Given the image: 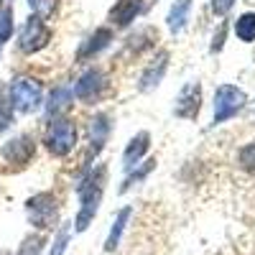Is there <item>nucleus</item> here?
<instances>
[{"label":"nucleus","mask_w":255,"mask_h":255,"mask_svg":"<svg viewBox=\"0 0 255 255\" xmlns=\"http://www.w3.org/2000/svg\"><path fill=\"white\" fill-rule=\"evenodd\" d=\"M102 184H105V168L102 166L90 168V171L82 176V181L77 184V194H79V202H82V209L74 220L77 232L87 230L92 217L97 215V207H100V199H102Z\"/></svg>","instance_id":"nucleus-1"},{"label":"nucleus","mask_w":255,"mask_h":255,"mask_svg":"<svg viewBox=\"0 0 255 255\" xmlns=\"http://www.w3.org/2000/svg\"><path fill=\"white\" fill-rule=\"evenodd\" d=\"M44 143L54 156H67L77 143V125L69 118H56L54 123H49Z\"/></svg>","instance_id":"nucleus-2"},{"label":"nucleus","mask_w":255,"mask_h":255,"mask_svg":"<svg viewBox=\"0 0 255 255\" xmlns=\"http://www.w3.org/2000/svg\"><path fill=\"white\" fill-rule=\"evenodd\" d=\"M26 212H28V220L33 227L38 230H49L54 227L56 222V215H59V204H56V197L44 191V194H36L26 202Z\"/></svg>","instance_id":"nucleus-3"},{"label":"nucleus","mask_w":255,"mask_h":255,"mask_svg":"<svg viewBox=\"0 0 255 255\" xmlns=\"http://www.w3.org/2000/svg\"><path fill=\"white\" fill-rule=\"evenodd\" d=\"M41 95H44V90H41V82H36V79H31V77H18V79L13 82V87H10V102H13V108L20 110V113H33V110H38Z\"/></svg>","instance_id":"nucleus-4"},{"label":"nucleus","mask_w":255,"mask_h":255,"mask_svg":"<svg viewBox=\"0 0 255 255\" xmlns=\"http://www.w3.org/2000/svg\"><path fill=\"white\" fill-rule=\"evenodd\" d=\"M245 92L232 87V84H222L215 92V123H225L232 115H238L245 105Z\"/></svg>","instance_id":"nucleus-5"},{"label":"nucleus","mask_w":255,"mask_h":255,"mask_svg":"<svg viewBox=\"0 0 255 255\" xmlns=\"http://www.w3.org/2000/svg\"><path fill=\"white\" fill-rule=\"evenodd\" d=\"M49 38H51V31L46 28V23L41 20V15H31L26 20V26L23 31H20V41H18V46L23 54H33V51H41L46 44H49Z\"/></svg>","instance_id":"nucleus-6"},{"label":"nucleus","mask_w":255,"mask_h":255,"mask_svg":"<svg viewBox=\"0 0 255 255\" xmlns=\"http://www.w3.org/2000/svg\"><path fill=\"white\" fill-rule=\"evenodd\" d=\"M33 151H36L33 138H31V135H18V138H13L10 143H5L0 153H3V158H5L8 163H13V166H26V163L31 161Z\"/></svg>","instance_id":"nucleus-7"},{"label":"nucleus","mask_w":255,"mask_h":255,"mask_svg":"<svg viewBox=\"0 0 255 255\" xmlns=\"http://www.w3.org/2000/svg\"><path fill=\"white\" fill-rule=\"evenodd\" d=\"M199 102H202V87H199V82H189L186 87L181 90L179 100H176L174 113H176L179 118H197Z\"/></svg>","instance_id":"nucleus-8"},{"label":"nucleus","mask_w":255,"mask_h":255,"mask_svg":"<svg viewBox=\"0 0 255 255\" xmlns=\"http://www.w3.org/2000/svg\"><path fill=\"white\" fill-rule=\"evenodd\" d=\"M102 87H105L102 72H100V69H90V72H84V74L79 77L77 87H74V95H77L79 100H84V102H92L95 97H100Z\"/></svg>","instance_id":"nucleus-9"},{"label":"nucleus","mask_w":255,"mask_h":255,"mask_svg":"<svg viewBox=\"0 0 255 255\" xmlns=\"http://www.w3.org/2000/svg\"><path fill=\"white\" fill-rule=\"evenodd\" d=\"M113 41V31L110 28H97L84 44L79 46V54H77V59L79 61H84V59H90V56H95V54H100L105 46H108Z\"/></svg>","instance_id":"nucleus-10"},{"label":"nucleus","mask_w":255,"mask_h":255,"mask_svg":"<svg viewBox=\"0 0 255 255\" xmlns=\"http://www.w3.org/2000/svg\"><path fill=\"white\" fill-rule=\"evenodd\" d=\"M140 5H143V0H120V3L110 10V20L115 26H120V28L130 26V20H135Z\"/></svg>","instance_id":"nucleus-11"},{"label":"nucleus","mask_w":255,"mask_h":255,"mask_svg":"<svg viewBox=\"0 0 255 255\" xmlns=\"http://www.w3.org/2000/svg\"><path fill=\"white\" fill-rule=\"evenodd\" d=\"M148 133H138L130 143H128V148H125V153H123V166H125V171H133L135 168V163L140 161V156L148 151Z\"/></svg>","instance_id":"nucleus-12"},{"label":"nucleus","mask_w":255,"mask_h":255,"mask_svg":"<svg viewBox=\"0 0 255 255\" xmlns=\"http://www.w3.org/2000/svg\"><path fill=\"white\" fill-rule=\"evenodd\" d=\"M166 59H168V54L166 51H161L158 54V59L148 67L145 72H143V77H140V90L143 92H148V90H153L156 84L163 79V74H166Z\"/></svg>","instance_id":"nucleus-13"},{"label":"nucleus","mask_w":255,"mask_h":255,"mask_svg":"<svg viewBox=\"0 0 255 255\" xmlns=\"http://www.w3.org/2000/svg\"><path fill=\"white\" fill-rule=\"evenodd\" d=\"M189 10H191V0H176V3L171 5V10H168V28H171L174 33H179L184 26H186V18H189Z\"/></svg>","instance_id":"nucleus-14"},{"label":"nucleus","mask_w":255,"mask_h":255,"mask_svg":"<svg viewBox=\"0 0 255 255\" xmlns=\"http://www.w3.org/2000/svg\"><path fill=\"white\" fill-rule=\"evenodd\" d=\"M130 215H133V209H130V207L120 209V215H118L115 225L110 227V235H108V240H105V250H108V253H113V250L118 248V243H120V238H123V230H125L128 220H130Z\"/></svg>","instance_id":"nucleus-15"},{"label":"nucleus","mask_w":255,"mask_h":255,"mask_svg":"<svg viewBox=\"0 0 255 255\" xmlns=\"http://www.w3.org/2000/svg\"><path fill=\"white\" fill-rule=\"evenodd\" d=\"M108 130H110L108 118H105V115H97V118L92 120V128H90V140H92V148H90V151H92L95 156L102 151L105 138H108Z\"/></svg>","instance_id":"nucleus-16"},{"label":"nucleus","mask_w":255,"mask_h":255,"mask_svg":"<svg viewBox=\"0 0 255 255\" xmlns=\"http://www.w3.org/2000/svg\"><path fill=\"white\" fill-rule=\"evenodd\" d=\"M235 33H238L240 41L253 44V41H255V13H243L235 20Z\"/></svg>","instance_id":"nucleus-17"},{"label":"nucleus","mask_w":255,"mask_h":255,"mask_svg":"<svg viewBox=\"0 0 255 255\" xmlns=\"http://www.w3.org/2000/svg\"><path fill=\"white\" fill-rule=\"evenodd\" d=\"M69 100H72V92L67 90V87H56L54 92H51V102H49V115H54V113H59V110H64L69 105Z\"/></svg>","instance_id":"nucleus-18"},{"label":"nucleus","mask_w":255,"mask_h":255,"mask_svg":"<svg viewBox=\"0 0 255 255\" xmlns=\"http://www.w3.org/2000/svg\"><path fill=\"white\" fill-rule=\"evenodd\" d=\"M153 166H156V161H145V163H143V166L138 168V171H133L130 176H128V179H125V184L120 186V191H128V189H130L133 184H138V181H143V179H145L148 174H151V171H153Z\"/></svg>","instance_id":"nucleus-19"},{"label":"nucleus","mask_w":255,"mask_h":255,"mask_svg":"<svg viewBox=\"0 0 255 255\" xmlns=\"http://www.w3.org/2000/svg\"><path fill=\"white\" fill-rule=\"evenodd\" d=\"M10 120H13V102L5 97L3 90H0V133L10 125Z\"/></svg>","instance_id":"nucleus-20"},{"label":"nucleus","mask_w":255,"mask_h":255,"mask_svg":"<svg viewBox=\"0 0 255 255\" xmlns=\"http://www.w3.org/2000/svg\"><path fill=\"white\" fill-rule=\"evenodd\" d=\"M240 168H245V171H250V174H255V140L253 143H248L243 151H240Z\"/></svg>","instance_id":"nucleus-21"},{"label":"nucleus","mask_w":255,"mask_h":255,"mask_svg":"<svg viewBox=\"0 0 255 255\" xmlns=\"http://www.w3.org/2000/svg\"><path fill=\"white\" fill-rule=\"evenodd\" d=\"M10 33H13V10L5 8V10H0V44L8 41Z\"/></svg>","instance_id":"nucleus-22"},{"label":"nucleus","mask_w":255,"mask_h":255,"mask_svg":"<svg viewBox=\"0 0 255 255\" xmlns=\"http://www.w3.org/2000/svg\"><path fill=\"white\" fill-rule=\"evenodd\" d=\"M67 243H69V227H61L59 235L51 245V253L49 255H64V250H67Z\"/></svg>","instance_id":"nucleus-23"},{"label":"nucleus","mask_w":255,"mask_h":255,"mask_svg":"<svg viewBox=\"0 0 255 255\" xmlns=\"http://www.w3.org/2000/svg\"><path fill=\"white\" fill-rule=\"evenodd\" d=\"M41 248H44V238H26V243L20 245V255H38Z\"/></svg>","instance_id":"nucleus-24"},{"label":"nucleus","mask_w":255,"mask_h":255,"mask_svg":"<svg viewBox=\"0 0 255 255\" xmlns=\"http://www.w3.org/2000/svg\"><path fill=\"white\" fill-rule=\"evenodd\" d=\"M232 5H235V0H212V10H215V15H225Z\"/></svg>","instance_id":"nucleus-25"},{"label":"nucleus","mask_w":255,"mask_h":255,"mask_svg":"<svg viewBox=\"0 0 255 255\" xmlns=\"http://www.w3.org/2000/svg\"><path fill=\"white\" fill-rule=\"evenodd\" d=\"M222 41H225V28H220V33L215 36V44H212V51H220V49H222Z\"/></svg>","instance_id":"nucleus-26"},{"label":"nucleus","mask_w":255,"mask_h":255,"mask_svg":"<svg viewBox=\"0 0 255 255\" xmlns=\"http://www.w3.org/2000/svg\"><path fill=\"white\" fill-rule=\"evenodd\" d=\"M0 255H8V253H3V250H0Z\"/></svg>","instance_id":"nucleus-27"},{"label":"nucleus","mask_w":255,"mask_h":255,"mask_svg":"<svg viewBox=\"0 0 255 255\" xmlns=\"http://www.w3.org/2000/svg\"><path fill=\"white\" fill-rule=\"evenodd\" d=\"M0 5H3V0H0Z\"/></svg>","instance_id":"nucleus-28"}]
</instances>
